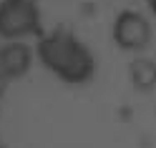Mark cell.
I'll list each match as a JSON object with an SVG mask.
<instances>
[{"label": "cell", "instance_id": "cell-6", "mask_svg": "<svg viewBox=\"0 0 156 148\" xmlns=\"http://www.w3.org/2000/svg\"><path fill=\"white\" fill-rule=\"evenodd\" d=\"M151 3H154V8H156V0H151Z\"/></svg>", "mask_w": 156, "mask_h": 148}, {"label": "cell", "instance_id": "cell-2", "mask_svg": "<svg viewBox=\"0 0 156 148\" xmlns=\"http://www.w3.org/2000/svg\"><path fill=\"white\" fill-rule=\"evenodd\" d=\"M41 13H38L35 0H3L0 3V35L20 40L38 30Z\"/></svg>", "mask_w": 156, "mask_h": 148}, {"label": "cell", "instance_id": "cell-1", "mask_svg": "<svg viewBox=\"0 0 156 148\" xmlns=\"http://www.w3.org/2000/svg\"><path fill=\"white\" fill-rule=\"evenodd\" d=\"M38 58L68 83H83L93 75V55L76 35L58 30L38 43Z\"/></svg>", "mask_w": 156, "mask_h": 148}, {"label": "cell", "instance_id": "cell-3", "mask_svg": "<svg viewBox=\"0 0 156 148\" xmlns=\"http://www.w3.org/2000/svg\"><path fill=\"white\" fill-rule=\"evenodd\" d=\"M113 38L123 50H141L151 40V25L141 13L126 10L113 23Z\"/></svg>", "mask_w": 156, "mask_h": 148}, {"label": "cell", "instance_id": "cell-4", "mask_svg": "<svg viewBox=\"0 0 156 148\" xmlns=\"http://www.w3.org/2000/svg\"><path fill=\"white\" fill-rule=\"evenodd\" d=\"M30 65V50L20 40L0 45V81H10L28 71Z\"/></svg>", "mask_w": 156, "mask_h": 148}, {"label": "cell", "instance_id": "cell-5", "mask_svg": "<svg viewBox=\"0 0 156 148\" xmlns=\"http://www.w3.org/2000/svg\"><path fill=\"white\" fill-rule=\"evenodd\" d=\"M131 81L141 88H149L156 83V63L151 60H133L131 63Z\"/></svg>", "mask_w": 156, "mask_h": 148}]
</instances>
